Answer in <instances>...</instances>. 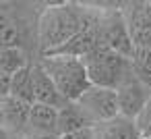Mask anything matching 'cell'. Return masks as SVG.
Here are the masks:
<instances>
[{
    "label": "cell",
    "mask_w": 151,
    "mask_h": 139,
    "mask_svg": "<svg viewBox=\"0 0 151 139\" xmlns=\"http://www.w3.org/2000/svg\"><path fill=\"white\" fill-rule=\"evenodd\" d=\"M89 7L79 2H54L48 4L37 19V44L40 52L50 54L73 40L87 23Z\"/></svg>",
    "instance_id": "6da1fadb"
},
{
    "label": "cell",
    "mask_w": 151,
    "mask_h": 139,
    "mask_svg": "<svg viewBox=\"0 0 151 139\" xmlns=\"http://www.w3.org/2000/svg\"><path fill=\"white\" fill-rule=\"evenodd\" d=\"M40 62L68 102H77L91 87L87 67L81 58L62 56V54H48V56H42Z\"/></svg>",
    "instance_id": "7a4b0ae2"
},
{
    "label": "cell",
    "mask_w": 151,
    "mask_h": 139,
    "mask_svg": "<svg viewBox=\"0 0 151 139\" xmlns=\"http://www.w3.org/2000/svg\"><path fill=\"white\" fill-rule=\"evenodd\" d=\"M89 81L95 87H108V89H120L126 81L134 77L132 60L120 56L118 52L99 46L95 52H91L85 60Z\"/></svg>",
    "instance_id": "3957f363"
},
{
    "label": "cell",
    "mask_w": 151,
    "mask_h": 139,
    "mask_svg": "<svg viewBox=\"0 0 151 139\" xmlns=\"http://www.w3.org/2000/svg\"><path fill=\"white\" fill-rule=\"evenodd\" d=\"M99 38L104 48H110L128 60L134 58L137 48L130 38L120 4H114L112 9H99Z\"/></svg>",
    "instance_id": "277c9868"
},
{
    "label": "cell",
    "mask_w": 151,
    "mask_h": 139,
    "mask_svg": "<svg viewBox=\"0 0 151 139\" xmlns=\"http://www.w3.org/2000/svg\"><path fill=\"white\" fill-rule=\"evenodd\" d=\"M77 104L83 108L87 118L91 120L93 127L104 125L120 116V106H118V93L108 87H95L91 85L79 100Z\"/></svg>",
    "instance_id": "5b68a950"
},
{
    "label": "cell",
    "mask_w": 151,
    "mask_h": 139,
    "mask_svg": "<svg viewBox=\"0 0 151 139\" xmlns=\"http://www.w3.org/2000/svg\"><path fill=\"white\" fill-rule=\"evenodd\" d=\"M137 50L151 48V2H120Z\"/></svg>",
    "instance_id": "8992f818"
},
{
    "label": "cell",
    "mask_w": 151,
    "mask_h": 139,
    "mask_svg": "<svg viewBox=\"0 0 151 139\" xmlns=\"http://www.w3.org/2000/svg\"><path fill=\"white\" fill-rule=\"evenodd\" d=\"M118 93V106H120V116H126L130 120H134L141 110L147 106V102L151 100V89L137 79V75L126 81L120 89H116Z\"/></svg>",
    "instance_id": "52a82bcc"
},
{
    "label": "cell",
    "mask_w": 151,
    "mask_h": 139,
    "mask_svg": "<svg viewBox=\"0 0 151 139\" xmlns=\"http://www.w3.org/2000/svg\"><path fill=\"white\" fill-rule=\"evenodd\" d=\"M31 75H33V91H35V104H46L52 108H64L68 104V100L60 93V89L56 87V83L52 81V77L46 73V69L42 67V62H33L31 67Z\"/></svg>",
    "instance_id": "ba28073f"
},
{
    "label": "cell",
    "mask_w": 151,
    "mask_h": 139,
    "mask_svg": "<svg viewBox=\"0 0 151 139\" xmlns=\"http://www.w3.org/2000/svg\"><path fill=\"white\" fill-rule=\"evenodd\" d=\"M2 106V122H4V131H21L25 125H29V116H31V104L21 102L13 96L0 100Z\"/></svg>",
    "instance_id": "9c48e42d"
},
{
    "label": "cell",
    "mask_w": 151,
    "mask_h": 139,
    "mask_svg": "<svg viewBox=\"0 0 151 139\" xmlns=\"http://www.w3.org/2000/svg\"><path fill=\"white\" fill-rule=\"evenodd\" d=\"M89 127H93V125L77 102H68L64 108L58 110V135L60 137L75 133V131L89 129Z\"/></svg>",
    "instance_id": "30bf717a"
},
{
    "label": "cell",
    "mask_w": 151,
    "mask_h": 139,
    "mask_svg": "<svg viewBox=\"0 0 151 139\" xmlns=\"http://www.w3.org/2000/svg\"><path fill=\"white\" fill-rule=\"evenodd\" d=\"M95 135H97V139H139L141 137L134 120H130L126 116H116L110 122L97 125Z\"/></svg>",
    "instance_id": "8fae6325"
},
{
    "label": "cell",
    "mask_w": 151,
    "mask_h": 139,
    "mask_svg": "<svg viewBox=\"0 0 151 139\" xmlns=\"http://www.w3.org/2000/svg\"><path fill=\"white\" fill-rule=\"evenodd\" d=\"M29 127L40 135H58V108L46 104H33Z\"/></svg>",
    "instance_id": "7c38bea8"
},
{
    "label": "cell",
    "mask_w": 151,
    "mask_h": 139,
    "mask_svg": "<svg viewBox=\"0 0 151 139\" xmlns=\"http://www.w3.org/2000/svg\"><path fill=\"white\" fill-rule=\"evenodd\" d=\"M31 67H25L23 71L15 73L13 75V83H11V96L21 100V102H27V104H35V91H33V75H31Z\"/></svg>",
    "instance_id": "4fadbf2b"
},
{
    "label": "cell",
    "mask_w": 151,
    "mask_h": 139,
    "mask_svg": "<svg viewBox=\"0 0 151 139\" xmlns=\"http://www.w3.org/2000/svg\"><path fill=\"white\" fill-rule=\"evenodd\" d=\"M29 64V56L23 48H0V75L13 77Z\"/></svg>",
    "instance_id": "5bb4252c"
},
{
    "label": "cell",
    "mask_w": 151,
    "mask_h": 139,
    "mask_svg": "<svg viewBox=\"0 0 151 139\" xmlns=\"http://www.w3.org/2000/svg\"><path fill=\"white\" fill-rule=\"evenodd\" d=\"M132 69L139 81H143L151 89V48L147 50H137L132 58Z\"/></svg>",
    "instance_id": "9a60e30c"
},
{
    "label": "cell",
    "mask_w": 151,
    "mask_h": 139,
    "mask_svg": "<svg viewBox=\"0 0 151 139\" xmlns=\"http://www.w3.org/2000/svg\"><path fill=\"white\" fill-rule=\"evenodd\" d=\"M134 125H137L141 137H151V100H149L147 106L141 110V114L134 118Z\"/></svg>",
    "instance_id": "2e32d148"
},
{
    "label": "cell",
    "mask_w": 151,
    "mask_h": 139,
    "mask_svg": "<svg viewBox=\"0 0 151 139\" xmlns=\"http://www.w3.org/2000/svg\"><path fill=\"white\" fill-rule=\"evenodd\" d=\"M62 139H97V135H95V127H89V129H83V131L68 133Z\"/></svg>",
    "instance_id": "e0dca14e"
},
{
    "label": "cell",
    "mask_w": 151,
    "mask_h": 139,
    "mask_svg": "<svg viewBox=\"0 0 151 139\" xmlns=\"http://www.w3.org/2000/svg\"><path fill=\"white\" fill-rule=\"evenodd\" d=\"M37 139H62L60 135H40Z\"/></svg>",
    "instance_id": "ac0fdd59"
},
{
    "label": "cell",
    "mask_w": 151,
    "mask_h": 139,
    "mask_svg": "<svg viewBox=\"0 0 151 139\" xmlns=\"http://www.w3.org/2000/svg\"><path fill=\"white\" fill-rule=\"evenodd\" d=\"M139 139H151V137H139Z\"/></svg>",
    "instance_id": "d6986e66"
}]
</instances>
